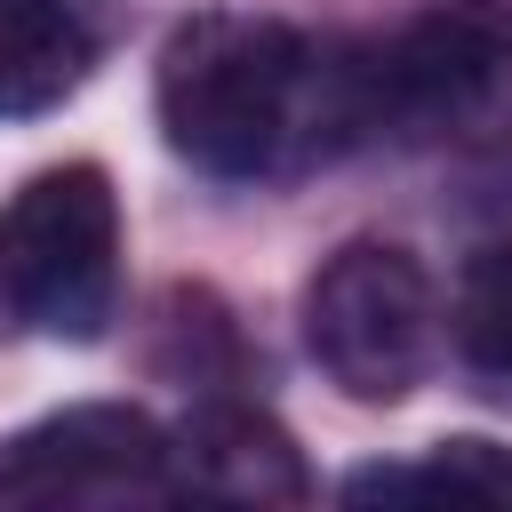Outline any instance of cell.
Wrapping results in <instances>:
<instances>
[{
    "mask_svg": "<svg viewBox=\"0 0 512 512\" xmlns=\"http://www.w3.org/2000/svg\"><path fill=\"white\" fill-rule=\"evenodd\" d=\"M152 112L184 168L248 184L272 176L296 136L328 128V56H312V40L280 16L200 8L160 40Z\"/></svg>",
    "mask_w": 512,
    "mask_h": 512,
    "instance_id": "6da1fadb",
    "label": "cell"
},
{
    "mask_svg": "<svg viewBox=\"0 0 512 512\" xmlns=\"http://www.w3.org/2000/svg\"><path fill=\"white\" fill-rule=\"evenodd\" d=\"M336 128L400 144H496L512 136V8L440 0L392 40L336 56Z\"/></svg>",
    "mask_w": 512,
    "mask_h": 512,
    "instance_id": "7a4b0ae2",
    "label": "cell"
},
{
    "mask_svg": "<svg viewBox=\"0 0 512 512\" xmlns=\"http://www.w3.org/2000/svg\"><path fill=\"white\" fill-rule=\"evenodd\" d=\"M0 296L56 344H96L120 304V200L96 160L40 168L0 208Z\"/></svg>",
    "mask_w": 512,
    "mask_h": 512,
    "instance_id": "3957f363",
    "label": "cell"
},
{
    "mask_svg": "<svg viewBox=\"0 0 512 512\" xmlns=\"http://www.w3.org/2000/svg\"><path fill=\"white\" fill-rule=\"evenodd\" d=\"M440 344L432 280L392 240H344L304 288V352L344 400L392 408L424 384Z\"/></svg>",
    "mask_w": 512,
    "mask_h": 512,
    "instance_id": "277c9868",
    "label": "cell"
},
{
    "mask_svg": "<svg viewBox=\"0 0 512 512\" xmlns=\"http://www.w3.org/2000/svg\"><path fill=\"white\" fill-rule=\"evenodd\" d=\"M168 432L128 400H80L40 416L0 456V496L16 504H120L168 496Z\"/></svg>",
    "mask_w": 512,
    "mask_h": 512,
    "instance_id": "5b68a950",
    "label": "cell"
},
{
    "mask_svg": "<svg viewBox=\"0 0 512 512\" xmlns=\"http://www.w3.org/2000/svg\"><path fill=\"white\" fill-rule=\"evenodd\" d=\"M168 480L192 496H224V504H304L312 496L304 448L288 440L280 416H264L248 400H200L168 432Z\"/></svg>",
    "mask_w": 512,
    "mask_h": 512,
    "instance_id": "8992f818",
    "label": "cell"
},
{
    "mask_svg": "<svg viewBox=\"0 0 512 512\" xmlns=\"http://www.w3.org/2000/svg\"><path fill=\"white\" fill-rule=\"evenodd\" d=\"M88 24L64 0H0V120H32L88 80Z\"/></svg>",
    "mask_w": 512,
    "mask_h": 512,
    "instance_id": "52a82bcc",
    "label": "cell"
},
{
    "mask_svg": "<svg viewBox=\"0 0 512 512\" xmlns=\"http://www.w3.org/2000/svg\"><path fill=\"white\" fill-rule=\"evenodd\" d=\"M416 496L512 504V448H496V440H440L424 464H360L344 480V504H416Z\"/></svg>",
    "mask_w": 512,
    "mask_h": 512,
    "instance_id": "ba28073f",
    "label": "cell"
},
{
    "mask_svg": "<svg viewBox=\"0 0 512 512\" xmlns=\"http://www.w3.org/2000/svg\"><path fill=\"white\" fill-rule=\"evenodd\" d=\"M448 328H456V352L480 376H512V240H496L464 264Z\"/></svg>",
    "mask_w": 512,
    "mask_h": 512,
    "instance_id": "9c48e42d",
    "label": "cell"
}]
</instances>
